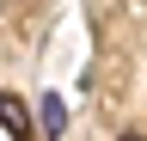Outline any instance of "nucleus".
Returning <instances> with one entry per match:
<instances>
[{
	"instance_id": "1",
	"label": "nucleus",
	"mask_w": 147,
	"mask_h": 141,
	"mask_svg": "<svg viewBox=\"0 0 147 141\" xmlns=\"http://www.w3.org/2000/svg\"><path fill=\"white\" fill-rule=\"evenodd\" d=\"M67 129V104L61 98H43V135H61Z\"/></svg>"
},
{
	"instance_id": "2",
	"label": "nucleus",
	"mask_w": 147,
	"mask_h": 141,
	"mask_svg": "<svg viewBox=\"0 0 147 141\" xmlns=\"http://www.w3.org/2000/svg\"><path fill=\"white\" fill-rule=\"evenodd\" d=\"M117 141H141V135H117Z\"/></svg>"
}]
</instances>
